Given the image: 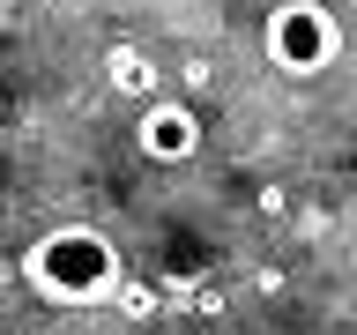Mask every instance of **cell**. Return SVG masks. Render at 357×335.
Returning <instances> with one entry per match:
<instances>
[{
  "label": "cell",
  "mask_w": 357,
  "mask_h": 335,
  "mask_svg": "<svg viewBox=\"0 0 357 335\" xmlns=\"http://www.w3.org/2000/svg\"><path fill=\"white\" fill-rule=\"evenodd\" d=\"M22 276L45 306H105L127 290V268H119V246L97 231V223H52L45 239H30L22 253Z\"/></svg>",
  "instance_id": "1"
},
{
  "label": "cell",
  "mask_w": 357,
  "mask_h": 335,
  "mask_svg": "<svg viewBox=\"0 0 357 335\" xmlns=\"http://www.w3.org/2000/svg\"><path fill=\"white\" fill-rule=\"evenodd\" d=\"M261 45H268V60H275V75L312 82V75H328L342 60V22L320 0H275L268 22H261Z\"/></svg>",
  "instance_id": "2"
},
{
  "label": "cell",
  "mask_w": 357,
  "mask_h": 335,
  "mask_svg": "<svg viewBox=\"0 0 357 335\" xmlns=\"http://www.w3.org/2000/svg\"><path fill=\"white\" fill-rule=\"evenodd\" d=\"M134 134H142V149H149L156 164H186V156H201V112L178 105V97H149L142 119H134Z\"/></svg>",
  "instance_id": "3"
},
{
  "label": "cell",
  "mask_w": 357,
  "mask_h": 335,
  "mask_svg": "<svg viewBox=\"0 0 357 335\" xmlns=\"http://www.w3.org/2000/svg\"><path fill=\"white\" fill-rule=\"evenodd\" d=\"M105 75H112V89H127V97H149V89H156L149 52H134V45H112V52H105Z\"/></svg>",
  "instance_id": "4"
},
{
  "label": "cell",
  "mask_w": 357,
  "mask_h": 335,
  "mask_svg": "<svg viewBox=\"0 0 357 335\" xmlns=\"http://www.w3.org/2000/svg\"><path fill=\"white\" fill-rule=\"evenodd\" d=\"M119 306H127L134 320H149V313H156V290L149 283H127V290H119Z\"/></svg>",
  "instance_id": "5"
},
{
  "label": "cell",
  "mask_w": 357,
  "mask_h": 335,
  "mask_svg": "<svg viewBox=\"0 0 357 335\" xmlns=\"http://www.w3.org/2000/svg\"><path fill=\"white\" fill-rule=\"evenodd\" d=\"M142 335H156V328H142Z\"/></svg>",
  "instance_id": "6"
}]
</instances>
